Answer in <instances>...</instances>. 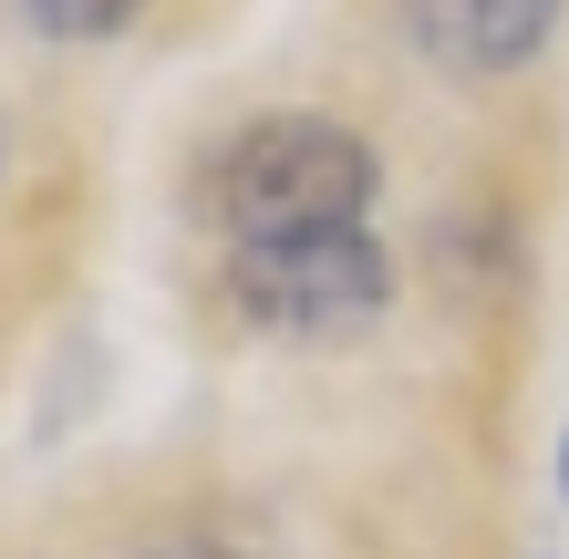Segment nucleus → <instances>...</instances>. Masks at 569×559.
<instances>
[{
  "instance_id": "obj_1",
  "label": "nucleus",
  "mask_w": 569,
  "mask_h": 559,
  "mask_svg": "<svg viewBox=\"0 0 569 559\" xmlns=\"http://www.w3.org/2000/svg\"><path fill=\"white\" fill-rule=\"evenodd\" d=\"M373 146L331 114H270L218 156L208 208L228 228V249H270V239H321V228H362L373 218Z\"/></svg>"
},
{
  "instance_id": "obj_2",
  "label": "nucleus",
  "mask_w": 569,
  "mask_h": 559,
  "mask_svg": "<svg viewBox=\"0 0 569 559\" xmlns=\"http://www.w3.org/2000/svg\"><path fill=\"white\" fill-rule=\"evenodd\" d=\"M228 290L249 321L270 332H352L393 301V259L373 228H321V239H270V249H228Z\"/></svg>"
},
{
  "instance_id": "obj_3",
  "label": "nucleus",
  "mask_w": 569,
  "mask_h": 559,
  "mask_svg": "<svg viewBox=\"0 0 569 559\" xmlns=\"http://www.w3.org/2000/svg\"><path fill=\"white\" fill-rule=\"evenodd\" d=\"M559 0H405V42L435 62V73H508L549 42Z\"/></svg>"
},
{
  "instance_id": "obj_4",
  "label": "nucleus",
  "mask_w": 569,
  "mask_h": 559,
  "mask_svg": "<svg viewBox=\"0 0 569 559\" xmlns=\"http://www.w3.org/2000/svg\"><path fill=\"white\" fill-rule=\"evenodd\" d=\"M146 0H21L31 31H52V42H104V31H124Z\"/></svg>"
},
{
  "instance_id": "obj_5",
  "label": "nucleus",
  "mask_w": 569,
  "mask_h": 559,
  "mask_svg": "<svg viewBox=\"0 0 569 559\" xmlns=\"http://www.w3.org/2000/svg\"><path fill=\"white\" fill-rule=\"evenodd\" d=\"M559 467H569V456H559Z\"/></svg>"
}]
</instances>
